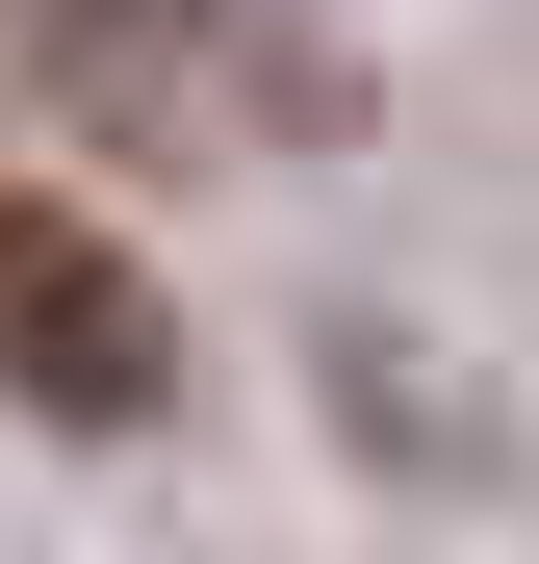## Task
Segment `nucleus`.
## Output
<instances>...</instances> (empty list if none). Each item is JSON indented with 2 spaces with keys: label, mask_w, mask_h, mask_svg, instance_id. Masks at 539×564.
<instances>
[{
  "label": "nucleus",
  "mask_w": 539,
  "mask_h": 564,
  "mask_svg": "<svg viewBox=\"0 0 539 564\" xmlns=\"http://www.w3.org/2000/svg\"><path fill=\"white\" fill-rule=\"evenodd\" d=\"M0 386L52 436H154V386H180V308L52 206V180H0Z\"/></svg>",
  "instance_id": "f257e3e1"
}]
</instances>
